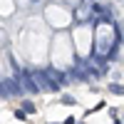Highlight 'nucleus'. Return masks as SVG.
Returning a JSON list of instances; mask_svg holds the SVG:
<instances>
[{
    "instance_id": "nucleus-1",
    "label": "nucleus",
    "mask_w": 124,
    "mask_h": 124,
    "mask_svg": "<svg viewBox=\"0 0 124 124\" xmlns=\"http://www.w3.org/2000/svg\"><path fill=\"white\" fill-rule=\"evenodd\" d=\"M20 107H23L25 112H30V114H35V109H37V107L32 104V102H30V99H25V102H23V104H20Z\"/></svg>"
},
{
    "instance_id": "nucleus-2",
    "label": "nucleus",
    "mask_w": 124,
    "mask_h": 124,
    "mask_svg": "<svg viewBox=\"0 0 124 124\" xmlns=\"http://www.w3.org/2000/svg\"><path fill=\"white\" fill-rule=\"evenodd\" d=\"M107 89L112 92V94H124V85H109Z\"/></svg>"
},
{
    "instance_id": "nucleus-3",
    "label": "nucleus",
    "mask_w": 124,
    "mask_h": 124,
    "mask_svg": "<svg viewBox=\"0 0 124 124\" xmlns=\"http://www.w3.org/2000/svg\"><path fill=\"white\" fill-rule=\"evenodd\" d=\"M25 117H27V112H25V109H15V119L25 122Z\"/></svg>"
},
{
    "instance_id": "nucleus-4",
    "label": "nucleus",
    "mask_w": 124,
    "mask_h": 124,
    "mask_svg": "<svg viewBox=\"0 0 124 124\" xmlns=\"http://www.w3.org/2000/svg\"><path fill=\"white\" fill-rule=\"evenodd\" d=\"M62 102H65V104H75V97H70V94H62Z\"/></svg>"
},
{
    "instance_id": "nucleus-5",
    "label": "nucleus",
    "mask_w": 124,
    "mask_h": 124,
    "mask_svg": "<svg viewBox=\"0 0 124 124\" xmlns=\"http://www.w3.org/2000/svg\"><path fill=\"white\" fill-rule=\"evenodd\" d=\"M62 124H77V119H75V117H67V119L62 122Z\"/></svg>"
},
{
    "instance_id": "nucleus-6",
    "label": "nucleus",
    "mask_w": 124,
    "mask_h": 124,
    "mask_svg": "<svg viewBox=\"0 0 124 124\" xmlns=\"http://www.w3.org/2000/svg\"><path fill=\"white\" fill-rule=\"evenodd\" d=\"M50 124H57V122H50Z\"/></svg>"
}]
</instances>
